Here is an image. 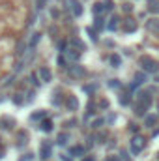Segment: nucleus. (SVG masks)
Wrapping results in <instances>:
<instances>
[{
    "mask_svg": "<svg viewBox=\"0 0 159 161\" xmlns=\"http://www.w3.org/2000/svg\"><path fill=\"white\" fill-rule=\"evenodd\" d=\"M152 105V96L148 94V92H142V94H139V97H137V105H135V113L139 114V116H142L146 111H148V107Z\"/></svg>",
    "mask_w": 159,
    "mask_h": 161,
    "instance_id": "1",
    "label": "nucleus"
},
{
    "mask_svg": "<svg viewBox=\"0 0 159 161\" xmlns=\"http://www.w3.org/2000/svg\"><path fill=\"white\" fill-rule=\"evenodd\" d=\"M140 66H142L144 73H156L159 69V64L152 58V56H142V58H140Z\"/></svg>",
    "mask_w": 159,
    "mask_h": 161,
    "instance_id": "2",
    "label": "nucleus"
},
{
    "mask_svg": "<svg viewBox=\"0 0 159 161\" xmlns=\"http://www.w3.org/2000/svg\"><path fill=\"white\" fill-rule=\"evenodd\" d=\"M144 144H146V141H144V137H140V135H135V137L129 141V146H131V152H133V154H139V152L144 148Z\"/></svg>",
    "mask_w": 159,
    "mask_h": 161,
    "instance_id": "3",
    "label": "nucleus"
},
{
    "mask_svg": "<svg viewBox=\"0 0 159 161\" xmlns=\"http://www.w3.org/2000/svg\"><path fill=\"white\" fill-rule=\"evenodd\" d=\"M69 75L73 77V79H80V77H84V66H79V64H73V66H69Z\"/></svg>",
    "mask_w": 159,
    "mask_h": 161,
    "instance_id": "4",
    "label": "nucleus"
},
{
    "mask_svg": "<svg viewBox=\"0 0 159 161\" xmlns=\"http://www.w3.org/2000/svg\"><path fill=\"white\" fill-rule=\"evenodd\" d=\"M66 2H68V8L71 9V13L75 17H80L82 15V6H80L79 0H66Z\"/></svg>",
    "mask_w": 159,
    "mask_h": 161,
    "instance_id": "5",
    "label": "nucleus"
},
{
    "mask_svg": "<svg viewBox=\"0 0 159 161\" xmlns=\"http://www.w3.org/2000/svg\"><path fill=\"white\" fill-rule=\"evenodd\" d=\"M40 156L43 158V159H49L51 156H52V148H51V142H43L41 144V150H40Z\"/></svg>",
    "mask_w": 159,
    "mask_h": 161,
    "instance_id": "6",
    "label": "nucleus"
},
{
    "mask_svg": "<svg viewBox=\"0 0 159 161\" xmlns=\"http://www.w3.org/2000/svg\"><path fill=\"white\" fill-rule=\"evenodd\" d=\"M38 75H40V80H43V82H49V80L52 79V73H51V69L49 68H40V71H38Z\"/></svg>",
    "mask_w": 159,
    "mask_h": 161,
    "instance_id": "7",
    "label": "nucleus"
},
{
    "mask_svg": "<svg viewBox=\"0 0 159 161\" xmlns=\"http://www.w3.org/2000/svg\"><path fill=\"white\" fill-rule=\"evenodd\" d=\"M66 105H68V109H69V111H77V109H79V99H77L75 96H68Z\"/></svg>",
    "mask_w": 159,
    "mask_h": 161,
    "instance_id": "8",
    "label": "nucleus"
},
{
    "mask_svg": "<svg viewBox=\"0 0 159 161\" xmlns=\"http://www.w3.org/2000/svg\"><path fill=\"white\" fill-rule=\"evenodd\" d=\"M123 30H125V32H135V30H137V21H135V19H127V21L123 23Z\"/></svg>",
    "mask_w": 159,
    "mask_h": 161,
    "instance_id": "9",
    "label": "nucleus"
},
{
    "mask_svg": "<svg viewBox=\"0 0 159 161\" xmlns=\"http://www.w3.org/2000/svg\"><path fill=\"white\" fill-rule=\"evenodd\" d=\"M69 156H73V158L84 156V146H71V148H69Z\"/></svg>",
    "mask_w": 159,
    "mask_h": 161,
    "instance_id": "10",
    "label": "nucleus"
},
{
    "mask_svg": "<svg viewBox=\"0 0 159 161\" xmlns=\"http://www.w3.org/2000/svg\"><path fill=\"white\" fill-rule=\"evenodd\" d=\"M69 43H71L73 47H77V51H80V53H82V51H86V45H84V41L79 40V38H71V40H69Z\"/></svg>",
    "mask_w": 159,
    "mask_h": 161,
    "instance_id": "11",
    "label": "nucleus"
},
{
    "mask_svg": "<svg viewBox=\"0 0 159 161\" xmlns=\"http://www.w3.org/2000/svg\"><path fill=\"white\" fill-rule=\"evenodd\" d=\"M118 25H120V19L116 17V15H112V17L109 19V25H107V28H109L111 32H114V30L118 28Z\"/></svg>",
    "mask_w": 159,
    "mask_h": 161,
    "instance_id": "12",
    "label": "nucleus"
},
{
    "mask_svg": "<svg viewBox=\"0 0 159 161\" xmlns=\"http://www.w3.org/2000/svg\"><path fill=\"white\" fill-rule=\"evenodd\" d=\"M40 127L45 131V133H49V131L52 129V122L49 120V118H43V120H41V124H40Z\"/></svg>",
    "mask_w": 159,
    "mask_h": 161,
    "instance_id": "13",
    "label": "nucleus"
},
{
    "mask_svg": "<svg viewBox=\"0 0 159 161\" xmlns=\"http://www.w3.org/2000/svg\"><path fill=\"white\" fill-rule=\"evenodd\" d=\"M146 80V73H142V71H139L137 75H135V82H133V86H139V84H142Z\"/></svg>",
    "mask_w": 159,
    "mask_h": 161,
    "instance_id": "14",
    "label": "nucleus"
},
{
    "mask_svg": "<svg viewBox=\"0 0 159 161\" xmlns=\"http://www.w3.org/2000/svg\"><path fill=\"white\" fill-rule=\"evenodd\" d=\"M68 141H69V135H68V133H60V135L56 137V142H58L60 146H64Z\"/></svg>",
    "mask_w": 159,
    "mask_h": 161,
    "instance_id": "15",
    "label": "nucleus"
},
{
    "mask_svg": "<svg viewBox=\"0 0 159 161\" xmlns=\"http://www.w3.org/2000/svg\"><path fill=\"white\" fill-rule=\"evenodd\" d=\"M40 40H41V34H40V32H34V34H32V38H30V47L34 49V47L40 43Z\"/></svg>",
    "mask_w": 159,
    "mask_h": 161,
    "instance_id": "16",
    "label": "nucleus"
},
{
    "mask_svg": "<svg viewBox=\"0 0 159 161\" xmlns=\"http://www.w3.org/2000/svg\"><path fill=\"white\" fill-rule=\"evenodd\" d=\"M68 56H69L71 60H79L80 51H77V49H68Z\"/></svg>",
    "mask_w": 159,
    "mask_h": 161,
    "instance_id": "17",
    "label": "nucleus"
},
{
    "mask_svg": "<svg viewBox=\"0 0 159 161\" xmlns=\"http://www.w3.org/2000/svg\"><path fill=\"white\" fill-rule=\"evenodd\" d=\"M156 122H157V116H156V114H150V116H146L144 124H146V127H152V125H154Z\"/></svg>",
    "mask_w": 159,
    "mask_h": 161,
    "instance_id": "18",
    "label": "nucleus"
},
{
    "mask_svg": "<svg viewBox=\"0 0 159 161\" xmlns=\"http://www.w3.org/2000/svg\"><path fill=\"white\" fill-rule=\"evenodd\" d=\"M2 124H4V127H8V129H9V127H13V125H15V120H13V118L4 116V118H2Z\"/></svg>",
    "mask_w": 159,
    "mask_h": 161,
    "instance_id": "19",
    "label": "nucleus"
},
{
    "mask_svg": "<svg viewBox=\"0 0 159 161\" xmlns=\"http://www.w3.org/2000/svg\"><path fill=\"white\" fill-rule=\"evenodd\" d=\"M148 28L154 30V32L159 36V21H150V23H148Z\"/></svg>",
    "mask_w": 159,
    "mask_h": 161,
    "instance_id": "20",
    "label": "nucleus"
},
{
    "mask_svg": "<svg viewBox=\"0 0 159 161\" xmlns=\"http://www.w3.org/2000/svg\"><path fill=\"white\" fill-rule=\"evenodd\" d=\"M120 62H122V60H120V56H118V54H112V56H111V64H112L114 68H118V66H120Z\"/></svg>",
    "mask_w": 159,
    "mask_h": 161,
    "instance_id": "21",
    "label": "nucleus"
},
{
    "mask_svg": "<svg viewBox=\"0 0 159 161\" xmlns=\"http://www.w3.org/2000/svg\"><path fill=\"white\" fill-rule=\"evenodd\" d=\"M101 11H105V8H103V4H101V2H97V4H94V13L97 15V13H101Z\"/></svg>",
    "mask_w": 159,
    "mask_h": 161,
    "instance_id": "22",
    "label": "nucleus"
},
{
    "mask_svg": "<svg viewBox=\"0 0 159 161\" xmlns=\"http://www.w3.org/2000/svg\"><path fill=\"white\" fill-rule=\"evenodd\" d=\"M94 26H96L97 30H101V28L105 26V25H103V19H101V17H96V23H94Z\"/></svg>",
    "mask_w": 159,
    "mask_h": 161,
    "instance_id": "23",
    "label": "nucleus"
},
{
    "mask_svg": "<svg viewBox=\"0 0 159 161\" xmlns=\"http://www.w3.org/2000/svg\"><path fill=\"white\" fill-rule=\"evenodd\" d=\"M32 120H40V118H45V111H40V113H34L32 116H30Z\"/></svg>",
    "mask_w": 159,
    "mask_h": 161,
    "instance_id": "24",
    "label": "nucleus"
},
{
    "mask_svg": "<svg viewBox=\"0 0 159 161\" xmlns=\"http://www.w3.org/2000/svg\"><path fill=\"white\" fill-rule=\"evenodd\" d=\"M103 8H105L107 11H111V9L114 8V6H112V0H105V2H103Z\"/></svg>",
    "mask_w": 159,
    "mask_h": 161,
    "instance_id": "25",
    "label": "nucleus"
},
{
    "mask_svg": "<svg viewBox=\"0 0 159 161\" xmlns=\"http://www.w3.org/2000/svg\"><path fill=\"white\" fill-rule=\"evenodd\" d=\"M82 90H84V92H86V94H92V92H94V90H96V84H88V86H84V88H82Z\"/></svg>",
    "mask_w": 159,
    "mask_h": 161,
    "instance_id": "26",
    "label": "nucleus"
},
{
    "mask_svg": "<svg viewBox=\"0 0 159 161\" xmlns=\"http://www.w3.org/2000/svg\"><path fill=\"white\" fill-rule=\"evenodd\" d=\"M13 103H15V105H21V103H23V97H21V94H15V96H13Z\"/></svg>",
    "mask_w": 159,
    "mask_h": 161,
    "instance_id": "27",
    "label": "nucleus"
},
{
    "mask_svg": "<svg viewBox=\"0 0 159 161\" xmlns=\"http://www.w3.org/2000/svg\"><path fill=\"white\" fill-rule=\"evenodd\" d=\"M52 103H54V105H60V103H62V97H60V94H54V96H52Z\"/></svg>",
    "mask_w": 159,
    "mask_h": 161,
    "instance_id": "28",
    "label": "nucleus"
},
{
    "mask_svg": "<svg viewBox=\"0 0 159 161\" xmlns=\"http://www.w3.org/2000/svg\"><path fill=\"white\" fill-rule=\"evenodd\" d=\"M103 125V118H97V120H94V124H92V127H101Z\"/></svg>",
    "mask_w": 159,
    "mask_h": 161,
    "instance_id": "29",
    "label": "nucleus"
},
{
    "mask_svg": "<svg viewBox=\"0 0 159 161\" xmlns=\"http://www.w3.org/2000/svg\"><path fill=\"white\" fill-rule=\"evenodd\" d=\"M109 86H111V88H120L122 84H120V80H111V82H109Z\"/></svg>",
    "mask_w": 159,
    "mask_h": 161,
    "instance_id": "30",
    "label": "nucleus"
},
{
    "mask_svg": "<svg viewBox=\"0 0 159 161\" xmlns=\"http://www.w3.org/2000/svg\"><path fill=\"white\" fill-rule=\"evenodd\" d=\"M99 107H101V109H107V107H109V101H107V99H101V101H99Z\"/></svg>",
    "mask_w": 159,
    "mask_h": 161,
    "instance_id": "31",
    "label": "nucleus"
},
{
    "mask_svg": "<svg viewBox=\"0 0 159 161\" xmlns=\"http://www.w3.org/2000/svg\"><path fill=\"white\" fill-rule=\"evenodd\" d=\"M88 34H90V38H92L94 41L97 40V36H96V32H94V28H88Z\"/></svg>",
    "mask_w": 159,
    "mask_h": 161,
    "instance_id": "32",
    "label": "nucleus"
},
{
    "mask_svg": "<svg viewBox=\"0 0 159 161\" xmlns=\"http://www.w3.org/2000/svg\"><path fill=\"white\" fill-rule=\"evenodd\" d=\"M105 161H122V159H120L118 156H107V159Z\"/></svg>",
    "mask_w": 159,
    "mask_h": 161,
    "instance_id": "33",
    "label": "nucleus"
},
{
    "mask_svg": "<svg viewBox=\"0 0 159 161\" xmlns=\"http://www.w3.org/2000/svg\"><path fill=\"white\" fill-rule=\"evenodd\" d=\"M150 11H159V4H152L150 6Z\"/></svg>",
    "mask_w": 159,
    "mask_h": 161,
    "instance_id": "34",
    "label": "nucleus"
},
{
    "mask_svg": "<svg viewBox=\"0 0 159 161\" xmlns=\"http://www.w3.org/2000/svg\"><path fill=\"white\" fill-rule=\"evenodd\" d=\"M133 9V6H129V4H123V11H131Z\"/></svg>",
    "mask_w": 159,
    "mask_h": 161,
    "instance_id": "35",
    "label": "nucleus"
},
{
    "mask_svg": "<svg viewBox=\"0 0 159 161\" xmlns=\"http://www.w3.org/2000/svg\"><path fill=\"white\" fill-rule=\"evenodd\" d=\"M129 127H131V131H133V133H135V135H137V131H139V127H137V125H135V124H131V125H129Z\"/></svg>",
    "mask_w": 159,
    "mask_h": 161,
    "instance_id": "36",
    "label": "nucleus"
},
{
    "mask_svg": "<svg viewBox=\"0 0 159 161\" xmlns=\"http://www.w3.org/2000/svg\"><path fill=\"white\" fill-rule=\"evenodd\" d=\"M58 64H60V66L64 68V64H66V62H64V58H62V56H58Z\"/></svg>",
    "mask_w": 159,
    "mask_h": 161,
    "instance_id": "37",
    "label": "nucleus"
},
{
    "mask_svg": "<svg viewBox=\"0 0 159 161\" xmlns=\"http://www.w3.org/2000/svg\"><path fill=\"white\" fill-rule=\"evenodd\" d=\"M2 156H4V150H2V148H0V159H2Z\"/></svg>",
    "mask_w": 159,
    "mask_h": 161,
    "instance_id": "38",
    "label": "nucleus"
},
{
    "mask_svg": "<svg viewBox=\"0 0 159 161\" xmlns=\"http://www.w3.org/2000/svg\"><path fill=\"white\" fill-rule=\"evenodd\" d=\"M84 161H94V159H92V158H86V159H84Z\"/></svg>",
    "mask_w": 159,
    "mask_h": 161,
    "instance_id": "39",
    "label": "nucleus"
},
{
    "mask_svg": "<svg viewBox=\"0 0 159 161\" xmlns=\"http://www.w3.org/2000/svg\"><path fill=\"white\" fill-rule=\"evenodd\" d=\"M38 2H40V4H43V2H45V0H38Z\"/></svg>",
    "mask_w": 159,
    "mask_h": 161,
    "instance_id": "40",
    "label": "nucleus"
},
{
    "mask_svg": "<svg viewBox=\"0 0 159 161\" xmlns=\"http://www.w3.org/2000/svg\"><path fill=\"white\" fill-rule=\"evenodd\" d=\"M157 156H159V154H157Z\"/></svg>",
    "mask_w": 159,
    "mask_h": 161,
    "instance_id": "41",
    "label": "nucleus"
},
{
    "mask_svg": "<svg viewBox=\"0 0 159 161\" xmlns=\"http://www.w3.org/2000/svg\"><path fill=\"white\" fill-rule=\"evenodd\" d=\"M157 107H159V105H157Z\"/></svg>",
    "mask_w": 159,
    "mask_h": 161,
    "instance_id": "42",
    "label": "nucleus"
}]
</instances>
